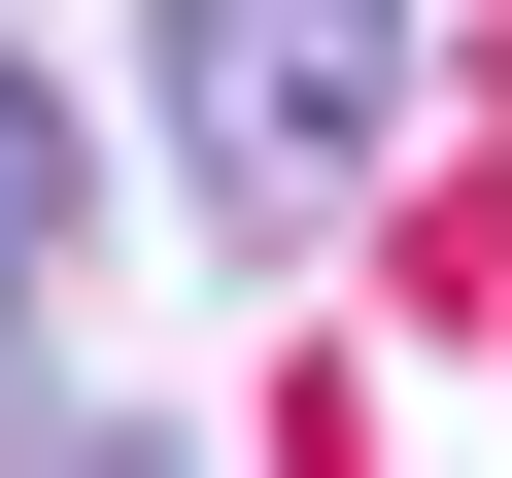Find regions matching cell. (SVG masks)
I'll list each match as a JSON object with an SVG mask.
<instances>
[{
	"label": "cell",
	"instance_id": "1",
	"mask_svg": "<svg viewBox=\"0 0 512 478\" xmlns=\"http://www.w3.org/2000/svg\"><path fill=\"white\" fill-rule=\"evenodd\" d=\"M137 35H171V171L239 239H342L410 171V0H137Z\"/></svg>",
	"mask_w": 512,
	"mask_h": 478
},
{
	"label": "cell",
	"instance_id": "2",
	"mask_svg": "<svg viewBox=\"0 0 512 478\" xmlns=\"http://www.w3.org/2000/svg\"><path fill=\"white\" fill-rule=\"evenodd\" d=\"M103 274V137H69V69H0V308H69Z\"/></svg>",
	"mask_w": 512,
	"mask_h": 478
},
{
	"label": "cell",
	"instance_id": "3",
	"mask_svg": "<svg viewBox=\"0 0 512 478\" xmlns=\"http://www.w3.org/2000/svg\"><path fill=\"white\" fill-rule=\"evenodd\" d=\"M0 35H35V0H0Z\"/></svg>",
	"mask_w": 512,
	"mask_h": 478
}]
</instances>
